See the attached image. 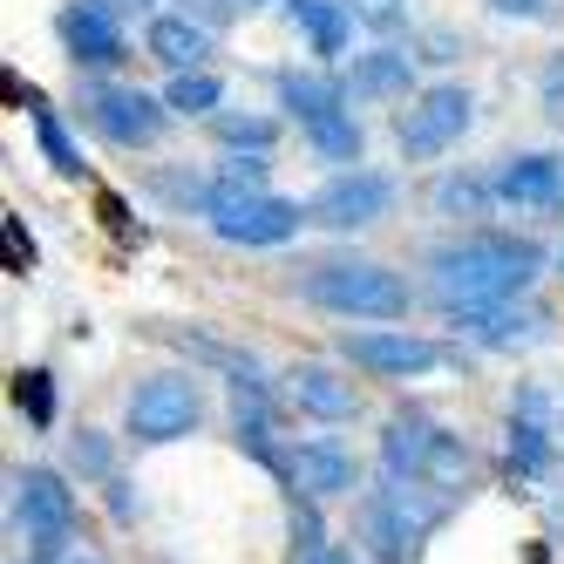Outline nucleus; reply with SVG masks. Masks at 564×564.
I'll use <instances>...</instances> for the list:
<instances>
[{"mask_svg": "<svg viewBox=\"0 0 564 564\" xmlns=\"http://www.w3.org/2000/svg\"><path fill=\"white\" fill-rule=\"evenodd\" d=\"M544 252L531 238H510V231H476V238H456V246H435L429 259V286L449 313H469V306H497V300H517L523 286L538 279Z\"/></svg>", "mask_w": 564, "mask_h": 564, "instance_id": "nucleus-1", "label": "nucleus"}, {"mask_svg": "<svg viewBox=\"0 0 564 564\" xmlns=\"http://www.w3.org/2000/svg\"><path fill=\"white\" fill-rule=\"evenodd\" d=\"M306 300L340 313V319H401L415 306L409 279L388 272V265H368V259H340V265L306 272Z\"/></svg>", "mask_w": 564, "mask_h": 564, "instance_id": "nucleus-2", "label": "nucleus"}, {"mask_svg": "<svg viewBox=\"0 0 564 564\" xmlns=\"http://www.w3.org/2000/svg\"><path fill=\"white\" fill-rule=\"evenodd\" d=\"M205 218L225 246H286V238L306 225V212L293 197H272V191H246V184H212L205 197Z\"/></svg>", "mask_w": 564, "mask_h": 564, "instance_id": "nucleus-3", "label": "nucleus"}, {"mask_svg": "<svg viewBox=\"0 0 564 564\" xmlns=\"http://www.w3.org/2000/svg\"><path fill=\"white\" fill-rule=\"evenodd\" d=\"M14 517L34 544V557H62L68 551V531H75V490L55 476V469H14Z\"/></svg>", "mask_w": 564, "mask_h": 564, "instance_id": "nucleus-4", "label": "nucleus"}, {"mask_svg": "<svg viewBox=\"0 0 564 564\" xmlns=\"http://www.w3.org/2000/svg\"><path fill=\"white\" fill-rule=\"evenodd\" d=\"M469 89H456V83H442V89H422L409 109H401V123H394V143H401V156H415V164H429V156H442L463 130H469Z\"/></svg>", "mask_w": 564, "mask_h": 564, "instance_id": "nucleus-5", "label": "nucleus"}, {"mask_svg": "<svg viewBox=\"0 0 564 564\" xmlns=\"http://www.w3.org/2000/svg\"><path fill=\"white\" fill-rule=\"evenodd\" d=\"M197 415H205V401H197V381L191 375H156L130 394V435L137 442H177L197 429Z\"/></svg>", "mask_w": 564, "mask_h": 564, "instance_id": "nucleus-6", "label": "nucleus"}, {"mask_svg": "<svg viewBox=\"0 0 564 564\" xmlns=\"http://www.w3.org/2000/svg\"><path fill=\"white\" fill-rule=\"evenodd\" d=\"M388 205H394V184L381 171H340V177L319 184V197L306 205V218L327 225V231H360V225L388 218Z\"/></svg>", "mask_w": 564, "mask_h": 564, "instance_id": "nucleus-7", "label": "nucleus"}, {"mask_svg": "<svg viewBox=\"0 0 564 564\" xmlns=\"http://www.w3.org/2000/svg\"><path fill=\"white\" fill-rule=\"evenodd\" d=\"M83 109H89V123H96L116 150H143V143L164 137V123H171V102H156V96H143V89H89Z\"/></svg>", "mask_w": 564, "mask_h": 564, "instance_id": "nucleus-8", "label": "nucleus"}, {"mask_svg": "<svg viewBox=\"0 0 564 564\" xmlns=\"http://www.w3.org/2000/svg\"><path fill=\"white\" fill-rule=\"evenodd\" d=\"M340 354L354 360V368H368V375H388V381H415V375H435V368H449V347H435L422 334H347Z\"/></svg>", "mask_w": 564, "mask_h": 564, "instance_id": "nucleus-9", "label": "nucleus"}, {"mask_svg": "<svg viewBox=\"0 0 564 564\" xmlns=\"http://www.w3.org/2000/svg\"><path fill=\"white\" fill-rule=\"evenodd\" d=\"M497 205H510V212H564V156H510L497 171Z\"/></svg>", "mask_w": 564, "mask_h": 564, "instance_id": "nucleus-10", "label": "nucleus"}, {"mask_svg": "<svg viewBox=\"0 0 564 564\" xmlns=\"http://www.w3.org/2000/svg\"><path fill=\"white\" fill-rule=\"evenodd\" d=\"M286 476H293V490H300L306 503H319V497H347L354 482H360L354 456L340 449V442H327V435H313V442H300V449L286 456Z\"/></svg>", "mask_w": 564, "mask_h": 564, "instance_id": "nucleus-11", "label": "nucleus"}, {"mask_svg": "<svg viewBox=\"0 0 564 564\" xmlns=\"http://www.w3.org/2000/svg\"><path fill=\"white\" fill-rule=\"evenodd\" d=\"M62 48L83 62V68H116L123 62V28H116L109 8H96V0H75V8H62Z\"/></svg>", "mask_w": 564, "mask_h": 564, "instance_id": "nucleus-12", "label": "nucleus"}, {"mask_svg": "<svg viewBox=\"0 0 564 564\" xmlns=\"http://www.w3.org/2000/svg\"><path fill=\"white\" fill-rule=\"evenodd\" d=\"M449 319H456L469 340H482V347H538V340L551 334V319H544L538 306H510V300L469 306V313H449Z\"/></svg>", "mask_w": 564, "mask_h": 564, "instance_id": "nucleus-13", "label": "nucleus"}, {"mask_svg": "<svg viewBox=\"0 0 564 564\" xmlns=\"http://www.w3.org/2000/svg\"><path fill=\"white\" fill-rule=\"evenodd\" d=\"M286 401H293L300 415H319V422H347L360 409L354 381H340L334 368H319V360H300V368L286 375Z\"/></svg>", "mask_w": 564, "mask_h": 564, "instance_id": "nucleus-14", "label": "nucleus"}, {"mask_svg": "<svg viewBox=\"0 0 564 564\" xmlns=\"http://www.w3.org/2000/svg\"><path fill=\"white\" fill-rule=\"evenodd\" d=\"M442 435H449V429H435L429 415H388V429H381V463H388V476L422 482Z\"/></svg>", "mask_w": 564, "mask_h": 564, "instance_id": "nucleus-15", "label": "nucleus"}, {"mask_svg": "<svg viewBox=\"0 0 564 564\" xmlns=\"http://www.w3.org/2000/svg\"><path fill=\"white\" fill-rule=\"evenodd\" d=\"M360 544H368L381 564H409L415 544H422V531H415L409 517H401V503H394L388 490H375L368 503H360Z\"/></svg>", "mask_w": 564, "mask_h": 564, "instance_id": "nucleus-16", "label": "nucleus"}, {"mask_svg": "<svg viewBox=\"0 0 564 564\" xmlns=\"http://www.w3.org/2000/svg\"><path fill=\"white\" fill-rule=\"evenodd\" d=\"M150 55L164 62L171 75H191L197 62L212 55V34L197 28L191 14H156V21H150Z\"/></svg>", "mask_w": 564, "mask_h": 564, "instance_id": "nucleus-17", "label": "nucleus"}, {"mask_svg": "<svg viewBox=\"0 0 564 564\" xmlns=\"http://www.w3.org/2000/svg\"><path fill=\"white\" fill-rule=\"evenodd\" d=\"M286 14H293V28H306V42H313L319 62H340L347 28H354L347 0H286Z\"/></svg>", "mask_w": 564, "mask_h": 564, "instance_id": "nucleus-18", "label": "nucleus"}, {"mask_svg": "<svg viewBox=\"0 0 564 564\" xmlns=\"http://www.w3.org/2000/svg\"><path fill=\"white\" fill-rule=\"evenodd\" d=\"M279 102H286L300 123L313 130V123H327V116H340L347 109V96H340V83H327V75H279Z\"/></svg>", "mask_w": 564, "mask_h": 564, "instance_id": "nucleus-19", "label": "nucleus"}, {"mask_svg": "<svg viewBox=\"0 0 564 564\" xmlns=\"http://www.w3.org/2000/svg\"><path fill=\"white\" fill-rule=\"evenodd\" d=\"M409 83H415V55L401 48H375L354 62V96H409Z\"/></svg>", "mask_w": 564, "mask_h": 564, "instance_id": "nucleus-20", "label": "nucleus"}, {"mask_svg": "<svg viewBox=\"0 0 564 564\" xmlns=\"http://www.w3.org/2000/svg\"><path fill=\"white\" fill-rule=\"evenodd\" d=\"M490 197H497V184H482V177H442L435 184V212L442 218H482Z\"/></svg>", "mask_w": 564, "mask_h": 564, "instance_id": "nucleus-21", "label": "nucleus"}, {"mask_svg": "<svg viewBox=\"0 0 564 564\" xmlns=\"http://www.w3.org/2000/svg\"><path fill=\"white\" fill-rule=\"evenodd\" d=\"M306 143L327 156V164H360V123L340 109V116H327V123H313L306 130Z\"/></svg>", "mask_w": 564, "mask_h": 564, "instance_id": "nucleus-22", "label": "nucleus"}, {"mask_svg": "<svg viewBox=\"0 0 564 564\" xmlns=\"http://www.w3.org/2000/svg\"><path fill=\"white\" fill-rule=\"evenodd\" d=\"M510 463H517L523 476H538V469L551 463V429L531 422V415H510Z\"/></svg>", "mask_w": 564, "mask_h": 564, "instance_id": "nucleus-23", "label": "nucleus"}, {"mask_svg": "<svg viewBox=\"0 0 564 564\" xmlns=\"http://www.w3.org/2000/svg\"><path fill=\"white\" fill-rule=\"evenodd\" d=\"M218 75H205V68H191V75H171V89H164V102L177 109V116H205V109H218Z\"/></svg>", "mask_w": 564, "mask_h": 564, "instance_id": "nucleus-24", "label": "nucleus"}, {"mask_svg": "<svg viewBox=\"0 0 564 564\" xmlns=\"http://www.w3.org/2000/svg\"><path fill=\"white\" fill-rule=\"evenodd\" d=\"M14 409H21L34 429H48V422H55V381H48L42 368H21V375H14Z\"/></svg>", "mask_w": 564, "mask_h": 564, "instance_id": "nucleus-25", "label": "nucleus"}, {"mask_svg": "<svg viewBox=\"0 0 564 564\" xmlns=\"http://www.w3.org/2000/svg\"><path fill=\"white\" fill-rule=\"evenodd\" d=\"M34 137H42V150H48V164L62 171V177H83V156H75V143H68V130L55 123L48 109H34Z\"/></svg>", "mask_w": 564, "mask_h": 564, "instance_id": "nucleus-26", "label": "nucleus"}, {"mask_svg": "<svg viewBox=\"0 0 564 564\" xmlns=\"http://www.w3.org/2000/svg\"><path fill=\"white\" fill-rule=\"evenodd\" d=\"M218 137L231 150H265L272 143V123H265V116H218Z\"/></svg>", "mask_w": 564, "mask_h": 564, "instance_id": "nucleus-27", "label": "nucleus"}, {"mask_svg": "<svg viewBox=\"0 0 564 564\" xmlns=\"http://www.w3.org/2000/svg\"><path fill=\"white\" fill-rule=\"evenodd\" d=\"M347 14H354L360 28L388 34V28H401V14H409V0H347Z\"/></svg>", "mask_w": 564, "mask_h": 564, "instance_id": "nucleus-28", "label": "nucleus"}, {"mask_svg": "<svg viewBox=\"0 0 564 564\" xmlns=\"http://www.w3.org/2000/svg\"><path fill=\"white\" fill-rule=\"evenodd\" d=\"M0 231H8V265L14 272H34V238H28V225L21 218H0Z\"/></svg>", "mask_w": 564, "mask_h": 564, "instance_id": "nucleus-29", "label": "nucleus"}, {"mask_svg": "<svg viewBox=\"0 0 564 564\" xmlns=\"http://www.w3.org/2000/svg\"><path fill=\"white\" fill-rule=\"evenodd\" d=\"M218 184H246V191H265V156L252 150V156H238V164H225L218 171Z\"/></svg>", "mask_w": 564, "mask_h": 564, "instance_id": "nucleus-30", "label": "nucleus"}, {"mask_svg": "<svg viewBox=\"0 0 564 564\" xmlns=\"http://www.w3.org/2000/svg\"><path fill=\"white\" fill-rule=\"evenodd\" d=\"M293 551H300V564L306 557H319V551H327V544H319V517H313V503L293 517Z\"/></svg>", "mask_w": 564, "mask_h": 564, "instance_id": "nucleus-31", "label": "nucleus"}, {"mask_svg": "<svg viewBox=\"0 0 564 564\" xmlns=\"http://www.w3.org/2000/svg\"><path fill=\"white\" fill-rule=\"evenodd\" d=\"M490 8H497L503 21H544V14H551V0H490Z\"/></svg>", "mask_w": 564, "mask_h": 564, "instance_id": "nucleus-32", "label": "nucleus"}, {"mask_svg": "<svg viewBox=\"0 0 564 564\" xmlns=\"http://www.w3.org/2000/svg\"><path fill=\"white\" fill-rule=\"evenodd\" d=\"M544 109H551V123L564 130V62H557L551 75H544Z\"/></svg>", "mask_w": 564, "mask_h": 564, "instance_id": "nucleus-33", "label": "nucleus"}, {"mask_svg": "<svg viewBox=\"0 0 564 564\" xmlns=\"http://www.w3.org/2000/svg\"><path fill=\"white\" fill-rule=\"evenodd\" d=\"M75 463H83V469H96V476H102V469H109V449H102L96 435H83V442H75Z\"/></svg>", "mask_w": 564, "mask_h": 564, "instance_id": "nucleus-34", "label": "nucleus"}, {"mask_svg": "<svg viewBox=\"0 0 564 564\" xmlns=\"http://www.w3.org/2000/svg\"><path fill=\"white\" fill-rule=\"evenodd\" d=\"M102 218H109L116 231H130V212H123V197H102Z\"/></svg>", "mask_w": 564, "mask_h": 564, "instance_id": "nucleus-35", "label": "nucleus"}, {"mask_svg": "<svg viewBox=\"0 0 564 564\" xmlns=\"http://www.w3.org/2000/svg\"><path fill=\"white\" fill-rule=\"evenodd\" d=\"M306 564H347V551H340V544H327V551H319V557H306Z\"/></svg>", "mask_w": 564, "mask_h": 564, "instance_id": "nucleus-36", "label": "nucleus"}, {"mask_svg": "<svg viewBox=\"0 0 564 564\" xmlns=\"http://www.w3.org/2000/svg\"><path fill=\"white\" fill-rule=\"evenodd\" d=\"M68 564H89V557H68Z\"/></svg>", "mask_w": 564, "mask_h": 564, "instance_id": "nucleus-37", "label": "nucleus"}, {"mask_svg": "<svg viewBox=\"0 0 564 564\" xmlns=\"http://www.w3.org/2000/svg\"><path fill=\"white\" fill-rule=\"evenodd\" d=\"M557 265H564V246H557Z\"/></svg>", "mask_w": 564, "mask_h": 564, "instance_id": "nucleus-38", "label": "nucleus"}]
</instances>
